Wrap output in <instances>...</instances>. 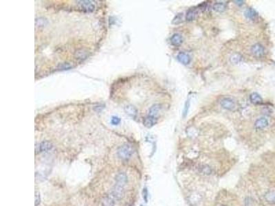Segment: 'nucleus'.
<instances>
[{
  "label": "nucleus",
  "instance_id": "nucleus-10",
  "mask_svg": "<svg viewBox=\"0 0 275 206\" xmlns=\"http://www.w3.org/2000/svg\"><path fill=\"white\" fill-rule=\"evenodd\" d=\"M157 123V118L155 117L148 116L144 119L143 124L147 128H151Z\"/></svg>",
  "mask_w": 275,
  "mask_h": 206
},
{
  "label": "nucleus",
  "instance_id": "nucleus-15",
  "mask_svg": "<svg viewBox=\"0 0 275 206\" xmlns=\"http://www.w3.org/2000/svg\"><path fill=\"white\" fill-rule=\"evenodd\" d=\"M198 15V10L196 8H191L187 12V14L186 15V19L187 21H193Z\"/></svg>",
  "mask_w": 275,
  "mask_h": 206
},
{
  "label": "nucleus",
  "instance_id": "nucleus-16",
  "mask_svg": "<svg viewBox=\"0 0 275 206\" xmlns=\"http://www.w3.org/2000/svg\"><path fill=\"white\" fill-rule=\"evenodd\" d=\"M160 110V105H158V104H156V105H153L151 108L149 109V116H151L153 117H155L158 116V113Z\"/></svg>",
  "mask_w": 275,
  "mask_h": 206
},
{
  "label": "nucleus",
  "instance_id": "nucleus-12",
  "mask_svg": "<svg viewBox=\"0 0 275 206\" xmlns=\"http://www.w3.org/2000/svg\"><path fill=\"white\" fill-rule=\"evenodd\" d=\"M198 171L204 175H210L212 173V169L208 165H201L199 166Z\"/></svg>",
  "mask_w": 275,
  "mask_h": 206
},
{
  "label": "nucleus",
  "instance_id": "nucleus-17",
  "mask_svg": "<svg viewBox=\"0 0 275 206\" xmlns=\"http://www.w3.org/2000/svg\"><path fill=\"white\" fill-rule=\"evenodd\" d=\"M245 16L248 19L253 20L255 19L256 17L257 16V13L256 11L253 8H248L245 12Z\"/></svg>",
  "mask_w": 275,
  "mask_h": 206
},
{
  "label": "nucleus",
  "instance_id": "nucleus-2",
  "mask_svg": "<svg viewBox=\"0 0 275 206\" xmlns=\"http://www.w3.org/2000/svg\"><path fill=\"white\" fill-rule=\"evenodd\" d=\"M111 196L114 199L121 200L124 196V187L115 184L111 190Z\"/></svg>",
  "mask_w": 275,
  "mask_h": 206
},
{
  "label": "nucleus",
  "instance_id": "nucleus-7",
  "mask_svg": "<svg viewBox=\"0 0 275 206\" xmlns=\"http://www.w3.org/2000/svg\"><path fill=\"white\" fill-rule=\"evenodd\" d=\"M269 124L268 119L266 118H260L258 120H256V121L255 123V128L257 130H261L265 129L266 127H268Z\"/></svg>",
  "mask_w": 275,
  "mask_h": 206
},
{
  "label": "nucleus",
  "instance_id": "nucleus-26",
  "mask_svg": "<svg viewBox=\"0 0 275 206\" xmlns=\"http://www.w3.org/2000/svg\"><path fill=\"white\" fill-rule=\"evenodd\" d=\"M45 22H46V21L43 19H41V18H39V19H36V25H39V26H41V25L43 26V25H46V23H45Z\"/></svg>",
  "mask_w": 275,
  "mask_h": 206
},
{
  "label": "nucleus",
  "instance_id": "nucleus-13",
  "mask_svg": "<svg viewBox=\"0 0 275 206\" xmlns=\"http://www.w3.org/2000/svg\"><path fill=\"white\" fill-rule=\"evenodd\" d=\"M124 111H125V113L129 115V116H131V117H133V118H134V117H136V116L137 115V109L134 107V106H131V105H127V106H126L125 107H124Z\"/></svg>",
  "mask_w": 275,
  "mask_h": 206
},
{
  "label": "nucleus",
  "instance_id": "nucleus-5",
  "mask_svg": "<svg viewBox=\"0 0 275 206\" xmlns=\"http://www.w3.org/2000/svg\"><path fill=\"white\" fill-rule=\"evenodd\" d=\"M221 106L227 110H233L235 107V103L233 99L230 98H225L221 101Z\"/></svg>",
  "mask_w": 275,
  "mask_h": 206
},
{
  "label": "nucleus",
  "instance_id": "nucleus-18",
  "mask_svg": "<svg viewBox=\"0 0 275 206\" xmlns=\"http://www.w3.org/2000/svg\"><path fill=\"white\" fill-rule=\"evenodd\" d=\"M250 100L253 104H260L262 103V98L257 93H253L250 96Z\"/></svg>",
  "mask_w": 275,
  "mask_h": 206
},
{
  "label": "nucleus",
  "instance_id": "nucleus-11",
  "mask_svg": "<svg viewBox=\"0 0 275 206\" xmlns=\"http://www.w3.org/2000/svg\"><path fill=\"white\" fill-rule=\"evenodd\" d=\"M53 147V144L49 141H45L41 142L39 144V150L41 152H46V151L50 150Z\"/></svg>",
  "mask_w": 275,
  "mask_h": 206
},
{
  "label": "nucleus",
  "instance_id": "nucleus-25",
  "mask_svg": "<svg viewBox=\"0 0 275 206\" xmlns=\"http://www.w3.org/2000/svg\"><path fill=\"white\" fill-rule=\"evenodd\" d=\"M111 124L114 125H118V124H120L121 119L119 118L118 117L114 116V117H112V118H111Z\"/></svg>",
  "mask_w": 275,
  "mask_h": 206
},
{
  "label": "nucleus",
  "instance_id": "nucleus-9",
  "mask_svg": "<svg viewBox=\"0 0 275 206\" xmlns=\"http://www.w3.org/2000/svg\"><path fill=\"white\" fill-rule=\"evenodd\" d=\"M183 43V39L181 35L175 33L171 37V43L174 46H180Z\"/></svg>",
  "mask_w": 275,
  "mask_h": 206
},
{
  "label": "nucleus",
  "instance_id": "nucleus-3",
  "mask_svg": "<svg viewBox=\"0 0 275 206\" xmlns=\"http://www.w3.org/2000/svg\"><path fill=\"white\" fill-rule=\"evenodd\" d=\"M128 182V177L126 173L123 171H120L116 174L115 177V184L119 185L123 187L126 186Z\"/></svg>",
  "mask_w": 275,
  "mask_h": 206
},
{
  "label": "nucleus",
  "instance_id": "nucleus-8",
  "mask_svg": "<svg viewBox=\"0 0 275 206\" xmlns=\"http://www.w3.org/2000/svg\"><path fill=\"white\" fill-rule=\"evenodd\" d=\"M177 59L179 62H180L183 65H188L191 61L190 56L186 52H181L178 54Z\"/></svg>",
  "mask_w": 275,
  "mask_h": 206
},
{
  "label": "nucleus",
  "instance_id": "nucleus-21",
  "mask_svg": "<svg viewBox=\"0 0 275 206\" xmlns=\"http://www.w3.org/2000/svg\"><path fill=\"white\" fill-rule=\"evenodd\" d=\"M182 14L179 13L173 19L172 23H173V24H178V23H180L182 22Z\"/></svg>",
  "mask_w": 275,
  "mask_h": 206
},
{
  "label": "nucleus",
  "instance_id": "nucleus-19",
  "mask_svg": "<svg viewBox=\"0 0 275 206\" xmlns=\"http://www.w3.org/2000/svg\"><path fill=\"white\" fill-rule=\"evenodd\" d=\"M102 206H115V202L111 197H105L102 199Z\"/></svg>",
  "mask_w": 275,
  "mask_h": 206
},
{
  "label": "nucleus",
  "instance_id": "nucleus-22",
  "mask_svg": "<svg viewBox=\"0 0 275 206\" xmlns=\"http://www.w3.org/2000/svg\"><path fill=\"white\" fill-rule=\"evenodd\" d=\"M188 108H189V100H187L186 102V103L185 105V108H184V109H183V114H182L183 118H185V117L186 116V115H187L188 111Z\"/></svg>",
  "mask_w": 275,
  "mask_h": 206
},
{
  "label": "nucleus",
  "instance_id": "nucleus-24",
  "mask_svg": "<svg viewBox=\"0 0 275 206\" xmlns=\"http://www.w3.org/2000/svg\"><path fill=\"white\" fill-rule=\"evenodd\" d=\"M41 202V197L39 192L36 191L35 192V206H38L40 204Z\"/></svg>",
  "mask_w": 275,
  "mask_h": 206
},
{
  "label": "nucleus",
  "instance_id": "nucleus-14",
  "mask_svg": "<svg viewBox=\"0 0 275 206\" xmlns=\"http://www.w3.org/2000/svg\"><path fill=\"white\" fill-rule=\"evenodd\" d=\"M265 199L270 204H275V192L269 191L265 194Z\"/></svg>",
  "mask_w": 275,
  "mask_h": 206
},
{
  "label": "nucleus",
  "instance_id": "nucleus-27",
  "mask_svg": "<svg viewBox=\"0 0 275 206\" xmlns=\"http://www.w3.org/2000/svg\"><path fill=\"white\" fill-rule=\"evenodd\" d=\"M243 2V1H235V2H237V3H236V4H240V5L243 4V3H240V2Z\"/></svg>",
  "mask_w": 275,
  "mask_h": 206
},
{
  "label": "nucleus",
  "instance_id": "nucleus-4",
  "mask_svg": "<svg viewBox=\"0 0 275 206\" xmlns=\"http://www.w3.org/2000/svg\"><path fill=\"white\" fill-rule=\"evenodd\" d=\"M251 52L254 56L256 57H261L265 53V49L261 44L256 43L251 48Z\"/></svg>",
  "mask_w": 275,
  "mask_h": 206
},
{
  "label": "nucleus",
  "instance_id": "nucleus-6",
  "mask_svg": "<svg viewBox=\"0 0 275 206\" xmlns=\"http://www.w3.org/2000/svg\"><path fill=\"white\" fill-rule=\"evenodd\" d=\"M78 4L85 12H92L95 8L94 4L91 1H79Z\"/></svg>",
  "mask_w": 275,
  "mask_h": 206
},
{
  "label": "nucleus",
  "instance_id": "nucleus-20",
  "mask_svg": "<svg viewBox=\"0 0 275 206\" xmlns=\"http://www.w3.org/2000/svg\"><path fill=\"white\" fill-rule=\"evenodd\" d=\"M226 8V4L224 3H221V2H219V3H215L213 5V9L215 10H216V11H217V12H223L224 10H225Z\"/></svg>",
  "mask_w": 275,
  "mask_h": 206
},
{
  "label": "nucleus",
  "instance_id": "nucleus-23",
  "mask_svg": "<svg viewBox=\"0 0 275 206\" xmlns=\"http://www.w3.org/2000/svg\"><path fill=\"white\" fill-rule=\"evenodd\" d=\"M241 59H242V57L239 55V54H235V55H233L232 56L231 61L233 62H234V63H238V62H240Z\"/></svg>",
  "mask_w": 275,
  "mask_h": 206
},
{
  "label": "nucleus",
  "instance_id": "nucleus-1",
  "mask_svg": "<svg viewBox=\"0 0 275 206\" xmlns=\"http://www.w3.org/2000/svg\"><path fill=\"white\" fill-rule=\"evenodd\" d=\"M134 153V150L130 145L123 144L118 148L117 150L118 157L122 160H128Z\"/></svg>",
  "mask_w": 275,
  "mask_h": 206
}]
</instances>
